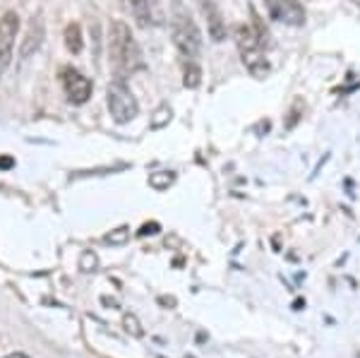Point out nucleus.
I'll return each mask as SVG.
<instances>
[{
  "instance_id": "nucleus-1",
  "label": "nucleus",
  "mask_w": 360,
  "mask_h": 358,
  "mask_svg": "<svg viewBox=\"0 0 360 358\" xmlns=\"http://www.w3.org/2000/svg\"><path fill=\"white\" fill-rule=\"evenodd\" d=\"M108 53H111V65L118 79H123L125 75H132L135 70L144 65L142 51L132 37V29L123 20H113L111 29H108Z\"/></svg>"
},
{
  "instance_id": "nucleus-2",
  "label": "nucleus",
  "mask_w": 360,
  "mask_h": 358,
  "mask_svg": "<svg viewBox=\"0 0 360 358\" xmlns=\"http://www.w3.org/2000/svg\"><path fill=\"white\" fill-rule=\"evenodd\" d=\"M264 41L257 34V29L248 27V25H238L236 27V44L238 51H240V60L245 65V70L252 75V77H266L269 75V63H266L264 56Z\"/></svg>"
},
{
  "instance_id": "nucleus-3",
  "label": "nucleus",
  "mask_w": 360,
  "mask_h": 358,
  "mask_svg": "<svg viewBox=\"0 0 360 358\" xmlns=\"http://www.w3.org/2000/svg\"><path fill=\"white\" fill-rule=\"evenodd\" d=\"M106 103H108V113L118 125H125L130 120L137 118L139 113V103L135 99V94L130 91L123 79H115L106 87Z\"/></svg>"
},
{
  "instance_id": "nucleus-4",
  "label": "nucleus",
  "mask_w": 360,
  "mask_h": 358,
  "mask_svg": "<svg viewBox=\"0 0 360 358\" xmlns=\"http://www.w3.org/2000/svg\"><path fill=\"white\" fill-rule=\"evenodd\" d=\"M171 37H173V44L176 49L183 53L185 58H197L200 56V49H202V34L200 29L188 15H176L171 25Z\"/></svg>"
},
{
  "instance_id": "nucleus-5",
  "label": "nucleus",
  "mask_w": 360,
  "mask_h": 358,
  "mask_svg": "<svg viewBox=\"0 0 360 358\" xmlns=\"http://www.w3.org/2000/svg\"><path fill=\"white\" fill-rule=\"evenodd\" d=\"M60 82H63V89H65L68 101L75 103V106H82V103H86L91 99L94 82H91L89 77H84L79 70H75V68H63Z\"/></svg>"
},
{
  "instance_id": "nucleus-6",
  "label": "nucleus",
  "mask_w": 360,
  "mask_h": 358,
  "mask_svg": "<svg viewBox=\"0 0 360 358\" xmlns=\"http://www.w3.org/2000/svg\"><path fill=\"white\" fill-rule=\"evenodd\" d=\"M20 34V15L17 13H5L0 17V75L10 68L13 63V49H15V39Z\"/></svg>"
},
{
  "instance_id": "nucleus-7",
  "label": "nucleus",
  "mask_w": 360,
  "mask_h": 358,
  "mask_svg": "<svg viewBox=\"0 0 360 358\" xmlns=\"http://www.w3.org/2000/svg\"><path fill=\"white\" fill-rule=\"evenodd\" d=\"M264 8L271 20L281 22L288 27H303L305 25V8L300 0H264Z\"/></svg>"
},
{
  "instance_id": "nucleus-8",
  "label": "nucleus",
  "mask_w": 360,
  "mask_h": 358,
  "mask_svg": "<svg viewBox=\"0 0 360 358\" xmlns=\"http://www.w3.org/2000/svg\"><path fill=\"white\" fill-rule=\"evenodd\" d=\"M202 13L207 15V32H209V37H212V41H224L226 20L221 17V10H219L212 0H207V3H202Z\"/></svg>"
},
{
  "instance_id": "nucleus-9",
  "label": "nucleus",
  "mask_w": 360,
  "mask_h": 358,
  "mask_svg": "<svg viewBox=\"0 0 360 358\" xmlns=\"http://www.w3.org/2000/svg\"><path fill=\"white\" fill-rule=\"evenodd\" d=\"M44 44V22L41 20H32L25 32V39H22L20 46V58H29L32 53H37Z\"/></svg>"
},
{
  "instance_id": "nucleus-10",
  "label": "nucleus",
  "mask_w": 360,
  "mask_h": 358,
  "mask_svg": "<svg viewBox=\"0 0 360 358\" xmlns=\"http://www.w3.org/2000/svg\"><path fill=\"white\" fill-rule=\"evenodd\" d=\"M123 3L132 13V17L137 20L139 27L152 25V3H149V0H123Z\"/></svg>"
},
{
  "instance_id": "nucleus-11",
  "label": "nucleus",
  "mask_w": 360,
  "mask_h": 358,
  "mask_svg": "<svg viewBox=\"0 0 360 358\" xmlns=\"http://www.w3.org/2000/svg\"><path fill=\"white\" fill-rule=\"evenodd\" d=\"M63 39H65V49L70 51L72 56H79L84 49V39H82V29H79L77 22H70L65 27V34H63Z\"/></svg>"
},
{
  "instance_id": "nucleus-12",
  "label": "nucleus",
  "mask_w": 360,
  "mask_h": 358,
  "mask_svg": "<svg viewBox=\"0 0 360 358\" xmlns=\"http://www.w3.org/2000/svg\"><path fill=\"white\" fill-rule=\"evenodd\" d=\"M176 183V173L173 171H154V173H149V188H154V190H168Z\"/></svg>"
},
{
  "instance_id": "nucleus-13",
  "label": "nucleus",
  "mask_w": 360,
  "mask_h": 358,
  "mask_svg": "<svg viewBox=\"0 0 360 358\" xmlns=\"http://www.w3.org/2000/svg\"><path fill=\"white\" fill-rule=\"evenodd\" d=\"M183 84L188 87V89H197V87L202 84V68L197 65L195 60H190L188 65H185V72H183Z\"/></svg>"
},
{
  "instance_id": "nucleus-14",
  "label": "nucleus",
  "mask_w": 360,
  "mask_h": 358,
  "mask_svg": "<svg viewBox=\"0 0 360 358\" xmlns=\"http://www.w3.org/2000/svg\"><path fill=\"white\" fill-rule=\"evenodd\" d=\"M171 115H173V111H171V106H159L154 111V115H152V120H149V128L152 130H161V128H166L168 123H171Z\"/></svg>"
},
{
  "instance_id": "nucleus-15",
  "label": "nucleus",
  "mask_w": 360,
  "mask_h": 358,
  "mask_svg": "<svg viewBox=\"0 0 360 358\" xmlns=\"http://www.w3.org/2000/svg\"><path fill=\"white\" fill-rule=\"evenodd\" d=\"M123 330L130 334V337H135V339L144 337V327H142V322L137 320L135 313H125L123 315Z\"/></svg>"
},
{
  "instance_id": "nucleus-16",
  "label": "nucleus",
  "mask_w": 360,
  "mask_h": 358,
  "mask_svg": "<svg viewBox=\"0 0 360 358\" xmlns=\"http://www.w3.org/2000/svg\"><path fill=\"white\" fill-rule=\"evenodd\" d=\"M77 267H79V272H84V274L96 272V269H98V255H96L94 250H82Z\"/></svg>"
},
{
  "instance_id": "nucleus-17",
  "label": "nucleus",
  "mask_w": 360,
  "mask_h": 358,
  "mask_svg": "<svg viewBox=\"0 0 360 358\" xmlns=\"http://www.w3.org/2000/svg\"><path fill=\"white\" fill-rule=\"evenodd\" d=\"M103 241H106L108 245H125L127 241H130V226H118V229H113L111 234L103 236Z\"/></svg>"
},
{
  "instance_id": "nucleus-18",
  "label": "nucleus",
  "mask_w": 360,
  "mask_h": 358,
  "mask_svg": "<svg viewBox=\"0 0 360 358\" xmlns=\"http://www.w3.org/2000/svg\"><path fill=\"white\" fill-rule=\"evenodd\" d=\"M159 231H161L159 222H149V224H144V226L137 231V236H139V238H144V236H156Z\"/></svg>"
},
{
  "instance_id": "nucleus-19",
  "label": "nucleus",
  "mask_w": 360,
  "mask_h": 358,
  "mask_svg": "<svg viewBox=\"0 0 360 358\" xmlns=\"http://www.w3.org/2000/svg\"><path fill=\"white\" fill-rule=\"evenodd\" d=\"M10 166H15L13 157H0V169H10Z\"/></svg>"
},
{
  "instance_id": "nucleus-20",
  "label": "nucleus",
  "mask_w": 360,
  "mask_h": 358,
  "mask_svg": "<svg viewBox=\"0 0 360 358\" xmlns=\"http://www.w3.org/2000/svg\"><path fill=\"white\" fill-rule=\"evenodd\" d=\"M101 303H106V305H113V308H118V301H113V298H108V296H103V298H101Z\"/></svg>"
},
{
  "instance_id": "nucleus-21",
  "label": "nucleus",
  "mask_w": 360,
  "mask_h": 358,
  "mask_svg": "<svg viewBox=\"0 0 360 358\" xmlns=\"http://www.w3.org/2000/svg\"><path fill=\"white\" fill-rule=\"evenodd\" d=\"M5 358H29L27 354H10V356H5Z\"/></svg>"
},
{
  "instance_id": "nucleus-22",
  "label": "nucleus",
  "mask_w": 360,
  "mask_h": 358,
  "mask_svg": "<svg viewBox=\"0 0 360 358\" xmlns=\"http://www.w3.org/2000/svg\"><path fill=\"white\" fill-rule=\"evenodd\" d=\"M353 3H356V5H360V0H353Z\"/></svg>"
}]
</instances>
